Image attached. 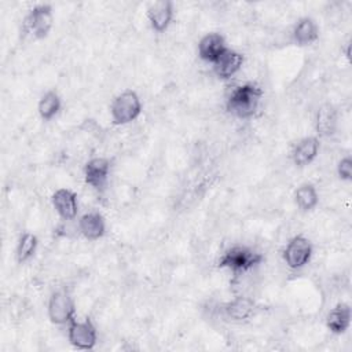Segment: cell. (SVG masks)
<instances>
[{"label":"cell","mask_w":352,"mask_h":352,"mask_svg":"<svg viewBox=\"0 0 352 352\" xmlns=\"http://www.w3.org/2000/svg\"><path fill=\"white\" fill-rule=\"evenodd\" d=\"M338 109L333 103H322L315 111V135L318 138H331L333 135H336L338 129Z\"/></svg>","instance_id":"cell-16"},{"label":"cell","mask_w":352,"mask_h":352,"mask_svg":"<svg viewBox=\"0 0 352 352\" xmlns=\"http://www.w3.org/2000/svg\"><path fill=\"white\" fill-rule=\"evenodd\" d=\"M77 231L88 242H96L107 234V220L99 210H88L78 216Z\"/></svg>","instance_id":"cell-14"},{"label":"cell","mask_w":352,"mask_h":352,"mask_svg":"<svg viewBox=\"0 0 352 352\" xmlns=\"http://www.w3.org/2000/svg\"><path fill=\"white\" fill-rule=\"evenodd\" d=\"M265 260L263 252L246 243H232L217 257L216 265L232 275H245L260 267Z\"/></svg>","instance_id":"cell-2"},{"label":"cell","mask_w":352,"mask_h":352,"mask_svg":"<svg viewBox=\"0 0 352 352\" xmlns=\"http://www.w3.org/2000/svg\"><path fill=\"white\" fill-rule=\"evenodd\" d=\"M67 341L69 344L80 351L94 349L99 340V333L92 318L85 316L84 319H74L67 326Z\"/></svg>","instance_id":"cell-9"},{"label":"cell","mask_w":352,"mask_h":352,"mask_svg":"<svg viewBox=\"0 0 352 352\" xmlns=\"http://www.w3.org/2000/svg\"><path fill=\"white\" fill-rule=\"evenodd\" d=\"M144 16L153 33H166L175 22L176 6L170 0L150 1L144 7Z\"/></svg>","instance_id":"cell-8"},{"label":"cell","mask_w":352,"mask_h":352,"mask_svg":"<svg viewBox=\"0 0 352 352\" xmlns=\"http://www.w3.org/2000/svg\"><path fill=\"white\" fill-rule=\"evenodd\" d=\"M223 314L232 322H245L253 318L256 302L248 296H235L223 305Z\"/></svg>","instance_id":"cell-18"},{"label":"cell","mask_w":352,"mask_h":352,"mask_svg":"<svg viewBox=\"0 0 352 352\" xmlns=\"http://www.w3.org/2000/svg\"><path fill=\"white\" fill-rule=\"evenodd\" d=\"M55 28V8L50 3H36L26 10L22 32L32 40H45Z\"/></svg>","instance_id":"cell-4"},{"label":"cell","mask_w":352,"mask_h":352,"mask_svg":"<svg viewBox=\"0 0 352 352\" xmlns=\"http://www.w3.org/2000/svg\"><path fill=\"white\" fill-rule=\"evenodd\" d=\"M352 324V308L348 302H337L324 316L326 329L334 336L345 334Z\"/></svg>","instance_id":"cell-17"},{"label":"cell","mask_w":352,"mask_h":352,"mask_svg":"<svg viewBox=\"0 0 352 352\" xmlns=\"http://www.w3.org/2000/svg\"><path fill=\"white\" fill-rule=\"evenodd\" d=\"M47 318L55 326H67L77 318V304L66 286L54 289L47 300Z\"/></svg>","instance_id":"cell-5"},{"label":"cell","mask_w":352,"mask_h":352,"mask_svg":"<svg viewBox=\"0 0 352 352\" xmlns=\"http://www.w3.org/2000/svg\"><path fill=\"white\" fill-rule=\"evenodd\" d=\"M40 239L33 231H22L15 245V260L18 264H26L34 258L38 252Z\"/></svg>","instance_id":"cell-21"},{"label":"cell","mask_w":352,"mask_h":352,"mask_svg":"<svg viewBox=\"0 0 352 352\" xmlns=\"http://www.w3.org/2000/svg\"><path fill=\"white\" fill-rule=\"evenodd\" d=\"M63 100L58 91L55 89H47L37 100V114L41 121L51 122L54 121L62 111Z\"/></svg>","instance_id":"cell-20"},{"label":"cell","mask_w":352,"mask_h":352,"mask_svg":"<svg viewBox=\"0 0 352 352\" xmlns=\"http://www.w3.org/2000/svg\"><path fill=\"white\" fill-rule=\"evenodd\" d=\"M113 173V161L106 155H94L82 165L84 183L95 192L102 194L107 190Z\"/></svg>","instance_id":"cell-7"},{"label":"cell","mask_w":352,"mask_h":352,"mask_svg":"<svg viewBox=\"0 0 352 352\" xmlns=\"http://www.w3.org/2000/svg\"><path fill=\"white\" fill-rule=\"evenodd\" d=\"M322 142L316 135H305L297 139L289 151V160L293 166L298 169L308 168L312 165L320 154Z\"/></svg>","instance_id":"cell-10"},{"label":"cell","mask_w":352,"mask_h":352,"mask_svg":"<svg viewBox=\"0 0 352 352\" xmlns=\"http://www.w3.org/2000/svg\"><path fill=\"white\" fill-rule=\"evenodd\" d=\"M336 175L342 183L352 182V157L349 154L342 155L336 164Z\"/></svg>","instance_id":"cell-22"},{"label":"cell","mask_w":352,"mask_h":352,"mask_svg":"<svg viewBox=\"0 0 352 352\" xmlns=\"http://www.w3.org/2000/svg\"><path fill=\"white\" fill-rule=\"evenodd\" d=\"M314 242L304 234H294L285 243L280 257L283 264L292 271L304 270L314 258Z\"/></svg>","instance_id":"cell-6"},{"label":"cell","mask_w":352,"mask_h":352,"mask_svg":"<svg viewBox=\"0 0 352 352\" xmlns=\"http://www.w3.org/2000/svg\"><path fill=\"white\" fill-rule=\"evenodd\" d=\"M293 202L301 213H311L320 202V192L314 183L302 182L293 191Z\"/></svg>","instance_id":"cell-19"},{"label":"cell","mask_w":352,"mask_h":352,"mask_svg":"<svg viewBox=\"0 0 352 352\" xmlns=\"http://www.w3.org/2000/svg\"><path fill=\"white\" fill-rule=\"evenodd\" d=\"M243 65H245V55L241 51L230 47L212 65V70H213V74L219 80L228 81V80L234 78L243 69Z\"/></svg>","instance_id":"cell-15"},{"label":"cell","mask_w":352,"mask_h":352,"mask_svg":"<svg viewBox=\"0 0 352 352\" xmlns=\"http://www.w3.org/2000/svg\"><path fill=\"white\" fill-rule=\"evenodd\" d=\"M320 38V25L311 15L298 16L290 29V41L300 48L316 44Z\"/></svg>","instance_id":"cell-13"},{"label":"cell","mask_w":352,"mask_h":352,"mask_svg":"<svg viewBox=\"0 0 352 352\" xmlns=\"http://www.w3.org/2000/svg\"><path fill=\"white\" fill-rule=\"evenodd\" d=\"M51 205L58 217L70 223L74 221L80 213V202L78 195L70 187H59L51 194Z\"/></svg>","instance_id":"cell-12"},{"label":"cell","mask_w":352,"mask_h":352,"mask_svg":"<svg viewBox=\"0 0 352 352\" xmlns=\"http://www.w3.org/2000/svg\"><path fill=\"white\" fill-rule=\"evenodd\" d=\"M264 100V89L256 81H245L230 89L224 100L226 111L241 121H249L258 113Z\"/></svg>","instance_id":"cell-1"},{"label":"cell","mask_w":352,"mask_h":352,"mask_svg":"<svg viewBox=\"0 0 352 352\" xmlns=\"http://www.w3.org/2000/svg\"><path fill=\"white\" fill-rule=\"evenodd\" d=\"M228 48L230 47L226 36L217 30L204 33L195 45L198 59L204 63L210 65H213Z\"/></svg>","instance_id":"cell-11"},{"label":"cell","mask_w":352,"mask_h":352,"mask_svg":"<svg viewBox=\"0 0 352 352\" xmlns=\"http://www.w3.org/2000/svg\"><path fill=\"white\" fill-rule=\"evenodd\" d=\"M144 103L138 91L132 88L118 92L109 104V116L116 126H126L138 121L143 113Z\"/></svg>","instance_id":"cell-3"}]
</instances>
